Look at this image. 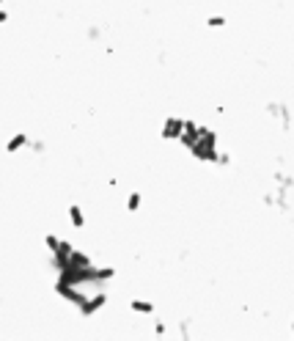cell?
<instances>
[{
	"label": "cell",
	"mask_w": 294,
	"mask_h": 341,
	"mask_svg": "<svg viewBox=\"0 0 294 341\" xmlns=\"http://www.w3.org/2000/svg\"><path fill=\"white\" fill-rule=\"evenodd\" d=\"M91 264H94V259L88 256V253H83V250L74 248L72 253H69V267H91Z\"/></svg>",
	"instance_id": "8992f818"
},
{
	"label": "cell",
	"mask_w": 294,
	"mask_h": 341,
	"mask_svg": "<svg viewBox=\"0 0 294 341\" xmlns=\"http://www.w3.org/2000/svg\"><path fill=\"white\" fill-rule=\"evenodd\" d=\"M182 132H184V119H179V116L165 119V124H162V129H160L162 140H179Z\"/></svg>",
	"instance_id": "7a4b0ae2"
},
{
	"label": "cell",
	"mask_w": 294,
	"mask_h": 341,
	"mask_svg": "<svg viewBox=\"0 0 294 341\" xmlns=\"http://www.w3.org/2000/svg\"><path fill=\"white\" fill-rule=\"evenodd\" d=\"M28 140H31V135H28V132H17V135H11V138L6 140V154H17V152H22V149H28Z\"/></svg>",
	"instance_id": "3957f363"
},
{
	"label": "cell",
	"mask_w": 294,
	"mask_h": 341,
	"mask_svg": "<svg viewBox=\"0 0 294 341\" xmlns=\"http://www.w3.org/2000/svg\"><path fill=\"white\" fill-rule=\"evenodd\" d=\"M9 19H11V11H9V9H3V6H0V28H3V25L9 22Z\"/></svg>",
	"instance_id": "8fae6325"
},
{
	"label": "cell",
	"mask_w": 294,
	"mask_h": 341,
	"mask_svg": "<svg viewBox=\"0 0 294 341\" xmlns=\"http://www.w3.org/2000/svg\"><path fill=\"white\" fill-rule=\"evenodd\" d=\"M124 207H127V212H140V207H143V195H140V190H129Z\"/></svg>",
	"instance_id": "52a82bcc"
},
{
	"label": "cell",
	"mask_w": 294,
	"mask_h": 341,
	"mask_svg": "<svg viewBox=\"0 0 294 341\" xmlns=\"http://www.w3.org/2000/svg\"><path fill=\"white\" fill-rule=\"evenodd\" d=\"M154 336H168V325L162 322V319H157V322H154Z\"/></svg>",
	"instance_id": "30bf717a"
},
{
	"label": "cell",
	"mask_w": 294,
	"mask_h": 341,
	"mask_svg": "<svg viewBox=\"0 0 294 341\" xmlns=\"http://www.w3.org/2000/svg\"><path fill=\"white\" fill-rule=\"evenodd\" d=\"M207 25H209V28H225L228 19H225L223 14H212V17H207Z\"/></svg>",
	"instance_id": "ba28073f"
},
{
	"label": "cell",
	"mask_w": 294,
	"mask_h": 341,
	"mask_svg": "<svg viewBox=\"0 0 294 341\" xmlns=\"http://www.w3.org/2000/svg\"><path fill=\"white\" fill-rule=\"evenodd\" d=\"M127 308L132 314H138V317H152V314H154V303H152V300H129Z\"/></svg>",
	"instance_id": "277c9868"
},
{
	"label": "cell",
	"mask_w": 294,
	"mask_h": 341,
	"mask_svg": "<svg viewBox=\"0 0 294 341\" xmlns=\"http://www.w3.org/2000/svg\"><path fill=\"white\" fill-rule=\"evenodd\" d=\"M66 215H69V223H72L74 231H83L85 229V212H83V207H80V204H72Z\"/></svg>",
	"instance_id": "5b68a950"
},
{
	"label": "cell",
	"mask_w": 294,
	"mask_h": 341,
	"mask_svg": "<svg viewBox=\"0 0 294 341\" xmlns=\"http://www.w3.org/2000/svg\"><path fill=\"white\" fill-rule=\"evenodd\" d=\"M28 149H31V152H33V154H44L47 143H44L42 138H31V140H28Z\"/></svg>",
	"instance_id": "9c48e42d"
},
{
	"label": "cell",
	"mask_w": 294,
	"mask_h": 341,
	"mask_svg": "<svg viewBox=\"0 0 294 341\" xmlns=\"http://www.w3.org/2000/svg\"><path fill=\"white\" fill-rule=\"evenodd\" d=\"M0 6H3V0H0Z\"/></svg>",
	"instance_id": "7c38bea8"
},
{
	"label": "cell",
	"mask_w": 294,
	"mask_h": 341,
	"mask_svg": "<svg viewBox=\"0 0 294 341\" xmlns=\"http://www.w3.org/2000/svg\"><path fill=\"white\" fill-rule=\"evenodd\" d=\"M105 303H107V295H105V292H97V295H88L85 303L80 305L77 311H80V317H83V319H91V317H97V314L105 308Z\"/></svg>",
	"instance_id": "6da1fadb"
}]
</instances>
